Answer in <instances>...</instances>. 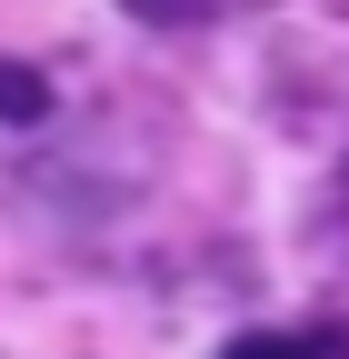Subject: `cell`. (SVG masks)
I'll return each instance as SVG.
<instances>
[{
  "instance_id": "2",
  "label": "cell",
  "mask_w": 349,
  "mask_h": 359,
  "mask_svg": "<svg viewBox=\"0 0 349 359\" xmlns=\"http://www.w3.org/2000/svg\"><path fill=\"white\" fill-rule=\"evenodd\" d=\"M0 120H20V130L50 120V80H40L30 60H0Z\"/></svg>"
},
{
  "instance_id": "3",
  "label": "cell",
  "mask_w": 349,
  "mask_h": 359,
  "mask_svg": "<svg viewBox=\"0 0 349 359\" xmlns=\"http://www.w3.org/2000/svg\"><path fill=\"white\" fill-rule=\"evenodd\" d=\"M210 11H230V0H130V20H210Z\"/></svg>"
},
{
  "instance_id": "1",
  "label": "cell",
  "mask_w": 349,
  "mask_h": 359,
  "mask_svg": "<svg viewBox=\"0 0 349 359\" xmlns=\"http://www.w3.org/2000/svg\"><path fill=\"white\" fill-rule=\"evenodd\" d=\"M220 359H329V339L320 330H240Z\"/></svg>"
}]
</instances>
